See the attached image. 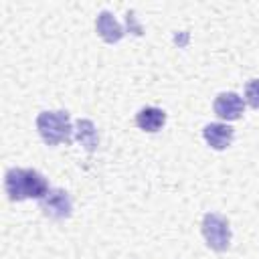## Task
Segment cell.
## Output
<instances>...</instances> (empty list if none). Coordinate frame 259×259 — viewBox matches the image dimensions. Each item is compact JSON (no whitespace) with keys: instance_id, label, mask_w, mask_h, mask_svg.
Returning <instances> with one entry per match:
<instances>
[{"instance_id":"cell-2","label":"cell","mask_w":259,"mask_h":259,"mask_svg":"<svg viewBox=\"0 0 259 259\" xmlns=\"http://www.w3.org/2000/svg\"><path fill=\"white\" fill-rule=\"evenodd\" d=\"M36 130L49 146L71 142V119L67 111H42L36 117Z\"/></svg>"},{"instance_id":"cell-7","label":"cell","mask_w":259,"mask_h":259,"mask_svg":"<svg viewBox=\"0 0 259 259\" xmlns=\"http://www.w3.org/2000/svg\"><path fill=\"white\" fill-rule=\"evenodd\" d=\"M95 28H97V34H99L105 42H117V40H121V36H123L121 24H119V22L113 18V14L107 12V10H101V12L97 14Z\"/></svg>"},{"instance_id":"cell-5","label":"cell","mask_w":259,"mask_h":259,"mask_svg":"<svg viewBox=\"0 0 259 259\" xmlns=\"http://www.w3.org/2000/svg\"><path fill=\"white\" fill-rule=\"evenodd\" d=\"M212 107H214V113H217L219 117H223V119H227V121H235V119L241 117V113H243V109H245V103H243V99H241L237 93H233V91H223V93L217 95Z\"/></svg>"},{"instance_id":"cell-8","label":"cell","mask_w":259,"mask_h":259,"mask_svg":"<svg viewBox=\"0 0 259 259\" xmlns=\"http://www.w3.org/2000/svg\"><path fill=\"white\" fill-rule=\"evenodd\" d=\"M136 123L144 132H158L166 123V113L162 109H158V107L148 105V107H142L136 113Z\"/></svg>"},{"instance_id":"cell-3","label":"cell","mask_w":259,"mask_h":259,"mask_svg":"<svg viewBox=\"0 0 259 259\" xmlns=\"http://www.w3.org/2000/svg\"><path fill=\"white\" fill-rule=\"evenodd\" d=\"M202 237L206 241V245L214 251H227L229 243H231V227L229 221L217 212H206L202 217Z\"/></svg>"},{"instance_id":"cell-6","label":"cell","mask_w":259,"mask_h":259,"mask_svg":"<svg viewBox=\"0 0 259 259\" xmlns=\"http://www.w3.org/2000/svg\"><path fill=\"white\" fill-rule=\"evenodd\" d=\"M233 136H235V130H233L231 125L219 123V121L208 123V125H204V130H202L204 142H206L210 148H214V150H225V148H229L231 142H233Z\"/></svg>"},{"instance_id":"cell-10","label":"cell","mask_w":259,"mask_h":259,"mask_svg":"<svg viewBox=\"0 0 259 259\" xmlns=\"http://www.w3.org/2000/svg\"><path fill=\"white\" fill-rule=\"evenodd\" d=\"M245 101L251 107L259 109V79H253V81L247 83V87H245Z\"/></svg>"},{"instance_id":"cell-4","label":"cell","mask_w":259,"mask_h":259,"mask_svg":"<svg viewBox=\"0 0 259 259\" xmlns=\"http://www.w3.org/2000/svg\"><path fill=\"white\" fill-rule=\"evenodd\" d=\"M38 206L40 210L51 217V219H67L71 217V210H73V204H71V196L67 190L63 188H51L40 200H38Z\"/></svg>"},{"instance_id":"cell-1","label":"cell","mask_w":259,"mask_h":259,"mask_svg":"<svg viewBox=\"0 0 259 259\" xmlns=\"http://www.w3.org/2000/svg\"><path fill=\"white\" fill-rule=\"evenodd\" d=\"M4 188L10 200L42 198L51 188L47 178L32 168H10L4 176Z\"/></svg>"},{"instance_id":"cell-9","label":"cell","mask_w":259,"mask_h":259,"mask_svg":"<svg viewBox=\"0 0 259 259\" xmlns=\"http://www.w3.org/2000/svg\"><path fill=\"white\" fill-rule=\"evenodd\" d=\"M75 138L79 140L81 146H85L87 152H93V150L97 148V142H99V138H97V130H95L93 121H89V119H79V121H77Z\"/></svg>"}]
</instances>
